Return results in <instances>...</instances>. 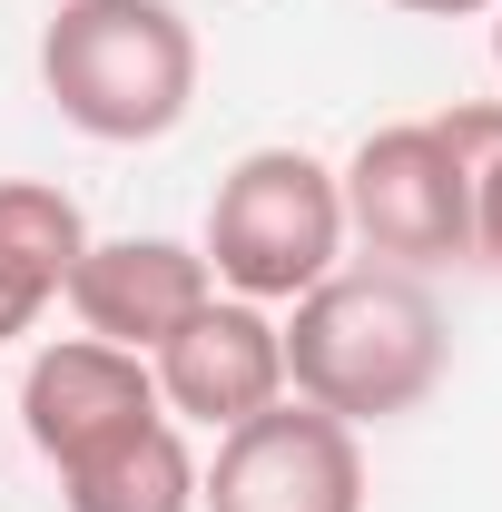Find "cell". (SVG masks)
<instances>
[{
  "label": "cell",
  "instance_id": "ba28073f",
  "mask_svg": "<svg viewBox=\"0 0 502 512\" xmlns=\"http://www.w3.org/2000/svg\"><path fill=\"white\" fill-rule=\"evenodd\" d=\"M207 296H217V276H207V256L178 247V237H89L79 266H69L60 306L79 316V335H99V345L158 355Z\"/></svg>",
  "mask_w": 502,
  "mask_h": 512
},
{
  "label": "cell",
  "instance_id": "5b68a950",
  "mask_svg": "<svg viewBox=\"0 0 502 512\" xmlns=\"http://www.w3.org/2000/svg\"><path fill=\"white\" fill-rule=\"evenodd\" d=\"M197 512H365V444L286 394L217 434V463H197Z\"/></svg>",
  "mask_w": 502,
  "mask_h": 512
},
{
  "label": "cell",
  "instance_id": "52a82bcc",
  "mask_svg": "<svg viewBox=\"0 0 502 512\" xmlns=\"http://www.w3.org/2000/svg\"><path fill=\"white\" fill-rule=\"evenodd\" d=\"M168 404H158V375H148V355H128V345H99V335H50L30 365H20V434L30 453L69 473V463H89L99 444H119L138 424H158Z\"/></svg>",
  "mask_w": 502,
  "mask_h": 512
},
{
  "label": "cell",
  "instance_id": "7c38bea8",
  "mask_svg": "<svg viewBox=\"0 0 502 512\" xmlns=\"http://www.w3.org/2000/svg\"><path fill=\"white\" fill-rule=\"evenodd\" d=\"M384 10H414V20H473V10H493V0H384Z\"/></svg>",
  "mask_w": 502,
  "mask_h": 512
},
{
  "label": "cell",
  "instance_id": "8992f818",
  "mask_svg": "<svg viewBox=\"0 0 502 512\" xmlns=\"http://www.w3.org/2000/svg\"><path fill=\"white\" fill-rule=\"evenodd\" d=\"M158 404L168 424L188 434H237L247 414L286 404V335H276V306H247V296H207L158 355Z\"/></svg>",
  "mask_w": 502,
  "mask_h": 512
},
{
  "label": "cell",
  "instance_id": "6da1fadb",
  "mask_svg": "<svg viewBox=\"0 0 502 512\" xmlns=\"http://www.w3.org/2000/svg\"><path fill=\"white\" fill-rule=\"evenodd\" d=\"M286 394L335 414V424H394L443 384V306L424 296V276L404 266H335L325 286H306L286 316Z\"/></svg>",
  "mask_w": 502,
  "mask_h": 512
},
{
  "label": "cell",
  "instance_id": "8fae6325",
  "mask_svg": "<svg viewBox=\"0 0 502 512\" xmlns=\"http://www.w3.org/2000/svg\"><path fill=\"white\" fill-rule=\"evenodd\" d=\"M443 138L453 158L473 168V256L502 266V99H473V109H443Z\"/></svg>",
  "mask_w": 502,
  "mask_h": 512
},
{
  "label": "cell",
  "instance_id": "3957f363",
  "mask_svg": "<svg viewBox=\"0 0 502 512\" xmlns=\"http://www.w3.org/2000/svg\"><path fill=\"white\" fill-rule=\"evenodd\" d=\"M207 276L217 296L247 306H296L306 286H325L345 266V188L315 148H247L217 197H207Z\"/></svg>",
  "mask_w": 502,
  "mask_h": 512
},
{
  "label": "cell",
  "instance_id": "30bf717a",
  "mask_svg": "<svg viewBox=\"0 0 502 512\" xmlns=\"http://www.w3.org/2000/svg\"><path fill=\"white\" fill-rule=\"evenodd\" d=\"M60 503L69 512H197V453L188 424H138L119 444H99L89 463L60 473Z\"/></svg>",
  "mask_w": 502,
  "mask_h": 512
},
{
  "label": "cell",
  "instance_id": "4fadbf2b",
  "mask_svg": "<svg viewBox=\"0 0 502 512\" xmlns=\"http://www.w3.org/2000/svg\"><path fill=\"white\" fill-rule=\"evenodd\" d=\"M493 79H502V0H493Z\"/></svg>",
  "mask_w": 502,
  "mask_h": 512
},
{
  "label": "cell",
  "instance_id": "277c9868",
  "mask_svg": "<svg viewBox=\"0 0 502 512\" xmlns=\"http://www.w3.org/2000/svg\"><path fill=\"white\" fill-rule=\"evenodd\" d=\"M335 188H345V237H365L404 276L473 256V168L453 158V138L434 119L365 128L355 158L335 168Z\"/></svg>",
  "mask_w": 502,
  "mask_h": 512
},
{
  "label": "cell",
  "instance_id": "7a4b0ae2",
  "mask_svg": "<svg viewBox=\"0 0 502 512\" xmlns=\"http://www.w3.org/2000/svg\"><path fill=\"white\" fill-rule=\"evenodd\" d=\"M40 89L79 138L148 148L197 109V30L178 0H50Z\"/></svg>",
  "mask_w": 502,
  "mask_h": 512
},
{
  "label": "cell",
  "instance_id": "9c48e42d",
  "mask_svg": "<svg viewBox=\"0 0 502 512\" xmlns=\"http://www.w3.org/2000/svg\"><path fill=\"white\" fill-rule=\"evenodd\" d=\"M79 247H89V217H79L69 188H50V178H0V345H20L69 296Z\"/></svg>",
  "mask_w": 502,
  "mask_h": 512
}]
</instances>
